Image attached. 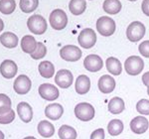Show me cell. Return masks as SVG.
Listing matches in <instances>:
<instances>
[{
  "mask_svg": "<svg viewBox=\"0 0 149 139\" xmlns=\"http://www.w3.org/2000/svg\"><path fill=\"white\" fill-rule=\"evenodd\" d=\"M49 21L54 30H63L68 25V16L62 9H55L50 14Z\"/></svg>",
  "mask_w": 149,
  "mask_h": 139,
  "instance_id": "277c9868",
  "label": "cell"
},
{
  "mask_svg": "<svg viewBox=\"0 0 149 139\" xmlns=\"http://www.w3.org/2000/svg\"><path fill=\"white\" fill-rule=\"evenodd\" d=\"M86 9V0H71L69 3V10L72 14L78 16L83 14Z\"/></svg>",
  "mask_w": 149,
  "mask_h": 139,
  "instance_id": "484cf974",
  "label": "cell"
},
{
  "mask_svg": "<svg viewBox=\"0 0 149 139\" xmlns=\"http://www.w3.org/2000/svg\"><path fill=\"white\" fill-rule=\"evenodd\" d=\"M16 8L15 0H0V12L4 15H9Z\"/></svg>",
  "mask_w": 149,
  "mask_h": 139,
  "instance_id": "f1b7e54d",
  "label": "cell"
},
{
  "mask_svg": "<svg viewBox=\"0 0 149 139\" xmlns=\"http://www.w3.org/2000/svg\"><path fill=\"white\" fill-rule=\"evenodd\" d=\"M142 83H144V85H146V87H148L149 85V72H146L145 74H143Z\"/></svg>",
  "mask_w": 149,
  "mask_h": 139,
  "instance_id": "74e56055",
  "label": "cell"
},
{
  "mask_svg": "<svg viewBox=\"0 0 149 139\" xmlns=\"http://www.w3.org/2000/svg\"><path fill=\"white\" fill-rule=\"evenodd\" d=\"M3 28H4V23H3V21H2V19L0 18V32L3 30Z\"/></svg>",
  "mask_w": 149,
  "mask_h": 139,
  "instance_id": "f35d334b",
  "label": "cell"
},
{
  "mask_svg": "<svg viewBox=\"0 0 149 139\" xmlns=\"http://www.w3.org/2000/svg\"><path fill=\"white\" fill-rule=\"evenodd\" d=\"M138 51L145 58H149V40L143 41L138 46Z\"/></svg>",
  "mask_w": 149,
  "mask_h": 139,
  "instance_id": "e575fe53",
  "label": "cell"
},
{
  "mask_svg": "<svg viewBox=\"0 0 149 139\" xmlns=\"http://www.w3.org/2000/svg\"><path fill=\"white\" fill-rule=\"evenodd\" d=\"M121 2L119 0H104L102 4V9L105 13L114 15L121 10Z\"/></svg>",
  "mask_w": 149,
  "mask_h": 139,
  "instance_id": "603a6c76",
  "label": "cell"
},
{
  "mask_svg": "<svg viewBox=\"0 0 149 139\" xmlns=\"http://www.w3.org/2000/svg\"><path fill=\"white\" fill-rule=\"evenodd\" d=\"M38 133L40 134L43 137H51V136L54 135L55 133V127L54 125L51 123V122L47 121V120H42L39 122L38 124Z\"/></svg>",
  "mask_w": 149,
  "mask_h": 139,
  "instance_id": "cb8c5ba5",
  "label": "cell"
},
{
  "mask_svg": "<svg viewBox=\"0 0 149 139\" xmlns=\"http://www.w3.org/2000/svg\"><path fill=\"white\" fill-rule=\"evenodd\" d=\"M81 49L73 45H67L60 50V56L61 58L67 62H77L81 58Z\"/></svg>",
  "mask_w": 149,
  "mask_h": 139,
  "instance_id": "ba28073f",
  "label": "cell"
},
{
  "mask_svg": "<svg viewBox=\"0 0 149 139\" xmlns=\"http://www.w3.org/2000/svg\"><path fill=\"white\" fill-rule=\"evenodd\" d=\"M47 54V48L43 44L42 42H38L37 44V48L34 51V53L30 55L31 58L34 59V60H40V59H43Z\"/></svg>",
  "mask_w": 149,
  "mask_h": 139,
  "instance_id": "4dcf8cb0",
  "label": "cell"
},
{
  "mask_svg": "<svg viewBox=\"0 0 149 139\" xmlns=\"http://www.w3.org/2000/svg\"><path fill=\"white\" fill-rule=\"evenodd\" d=\"M37 41L33 36L26 35L24 36L21 40V48H22V51L26 54H32L37 48Z\"/></svg>",
  "mask_w": 149,
  "mask_h": 139,
  "instance_id": "d6986e66",
  "label": "cell"
},
{
  "mask_svg": "<svg viewBox=\"0 0 149 139\" xmlns=\"http://www.w3.org/2000/svg\"><path fill=\"white\" fill-rule=\"evenodd\" d=\"M104 129L97 128L91 134V139H104Z\"/></svg>",
  "mask_w": 149,
  "mask_h": 139,
  "instance_id": "d590c367",
  "label": "cell"
},
{
  "mask_svg": "<svg viewBox=\"0 0 149 139\" xmlns=\"http://www.w3.org/2000/svg\"><path fill=\"white\" fill-rule=\"evenodd\" d=\"M130 129L135 134H143L147 131L149 127V122L146 117L136 116L130 121Z\"/></svg>",
  "mask_w": 149,
  "mask_h": 139,
  "instance_id": "4fadbf2b",
  "label": "cell"
},
{
  "mask_svg": "<svg viewBox=\"0 0 149 139\" xmlns=\"http://www.w3.org/2000/svg\"><path fill=\"white\" fill-rule=\"evenodd\" d=\"M145 26L139 21L130 23L126 29V37L130 42H138L145 35Z\"/></svg>",
  "mask_w": 149,
  "mask_h": 139,
  "instance_id": "5b68a950",
  "label": "cell"
},
{
  "mask_svg": "<svg viewBox=\"0 0 149 139\" xmlns=\"http://www.w3.org/2000/svg\"><path fill=\"white\" fill-rule=\"evenodd\" d=\"M27 26L29 30L36 35H42L46 32L48 25L47 21L43 16L34 14V15L30 16V18L27 21Z\"/></svg>",
  "mask_w": 149,
  "mask_h": 139,
  "instance_id": "7a4b0ae2",
  "label": "cell"
},
{
  "mask_svg": "<svg viewBox=\"0 0 149 139\" xmlns=\"http://www.w3.org/2000/svg\"><path fill=\"white\" fill-rule=\"evenodd\" d=\"M17 111L19 114V117L21 118V120L25 123H28L32 120L33 117V109L31 107V105L27 104V102H20L17 105Z\"/></svg>",
  "mask_w": 149,
  "mask_h": 139,
  "instance_id": "2e32d148",
  "label": "cell"
},
{
  "mask_svg": "<svg viewBox=\"0 0 149 139\" xmlns=\"http://www.w3.org/2000/svg\"><path fill=\"white\" fill-rule=\"evenodd\" d=\"M109 110L112 114H119L125 109V104L120 97H112L109 102Z\"/></svg>",
  "mask_w": 149,
  "mask_h": 139,
  "instance_id": "7402d4cb",
  "label": "cell"
},
{
  "mask_svg": "<svg viewBox=\"0 0 149 139\" xmlns=\"http://www.w3.org/2000/svg\"><path fill=\"white\" fill-rule=\"evenodd\" d=\"M39 5V0H20V9L24 13L34 12Z\"/></svg>",
  "mask_w": 149,
  "mask_h": 139,
  "instance_id": "f546056e",
  "label": "cell"
},
{
  "mask_svg": "<svg viewBox=\"0 0 149 139\" xmlns=\"http://www.w3.org/2000/svg\"><path fill=\"white\" fill-rule=\"evenodd\" d=\"M116 29V25L113 19L109 16H102L97 21V30L103 37H109L113 35Z\"/></svg>",
  "mask_w": 149,
  "mask_h": 139,
  "instance_id": "6da1fadb",
  "label": "cell"
},
{
  "mask_svg": "<svg viewBox=\"0 0 149 139\" xmlns=\"http://www.w3.org/2000/svg\"><path fill=\"white\" fill-rule=\"evenodd\" d=\"M105 66H107V71L113 76H119L122 72V66L120 61L117 58H114V57L107 58V62H105Z\"/></svg>",
  "mask_w": 149,
  "mask_h": 139,
  "instance_id": "ffe728a7",
  "label": "cell"
},
{
  "mask_svg": "<svg viewBox=\"0 0 149 139\" xmlns=\"http://www.w3.org/2000/svg\"><path fill=\"white\" fill-rule=\"evenodd\" d=\"M95 108L91 104L81 102L74 107V115L81 121H90L95 117Z\"/></svg>",
  "mask_w": 149,
  "mask_h": 139,
  "instance_id": "8992f818",
  "label": "cell"
},
{
  "mask_svg": "<svg viewBox=\"0 0 149 139\" xmlns=\"http://www.w3.org/2000/svg\"><path fill=\"white\" fill-rule=\"evenodd\" d=\"M147 95H149V85H148V87H147Z\"/></svg>",
  "mask_w": 149,
  "mask_h": 139,
  "instance_id": "b9f144b4",
  "label": "cell"
},
{
  "mask_svg": "<svg viewBox=\"0 0 149 139\" xmlns=\"http://www.w3.org/2000/svg\"><path fill=\"white\" fill-rule=\"evenodd\" d=\"M32 87V81L27 76L20 75L18 78H16L15 81H14V90L18 95H26L29 92Z\"/></svg>",
  "mask_w": 149,
  "mask_h": 139,
  "instance_id": "8fae6325",
  "label": "cell"
},
{
  "mask_svg": "<svg viewBox=\"0 0 149 139\" xmlns=\"http://www.w3.org/2000/svg\"><path fill=\"white\" fill-rule=\"evenodd\" d=\"M15 118V112L13 109H8L6 111L0 112V124H9Z\"/></svg>",
  "mask_w": 149,
  "mask_h": 139,
  "instance_id": "1f68e13d",
  "label": "cell"
},
{
  "mask_svg": "<svg viewBox=\"0 0 149 139\" xmlns=\"http://www.w3.org/2000/svg\"><path fill=\"white\" fill-rule=\"evenodd\" d=\"M64 113V108L60 104H51L46 106L45 115L52 120H58Z\"/></svg>",
  "mask_w": 149,
  "mask_h": 139,
  "instance_id": "e0dca14e",
  "label": "cell"
},
{
  "mask_svg": "<svg viewBox=\"0 0 149 139\" xmlns=\"http://www.w3.org/2000/svg\"><path fill=\"white\" fill-rule=\"evenodd\" d=\"M38 70H39V73L41 76L45 79H51L54 76L55 73V67L53 63L49 61H44L41 62L39 64V67H38Z\"/></svg>",
  "mask_w": 149,
  "mask_h": 139,
  "instance_id": "d4e9b609",
  "label": "cell"
},
{
  "mask_svg": "<svg viewBox=\"0 0 149 139\" xmlns=\"http://www.w3.org/2000/svg\"><path fill=\"white\" fill-rule=\"evenodd\" d=\"M0 139H4V133L0 130Z\"/></svg>",
  "mask_w": 149,
  "mask_h": 139,
  "instance_id": "ab89813d",
  "label": "cell"
},
{
  "mask_svg": "<svg viewBox=\"0 0 149 139\" xmlns=\"http://www.w3.org/2000/svg\"><path fill=\"white\" fill-rule=\"evenodd\" d=\"M0 43L4 47L12 49L15 48L18 44V37L12 32H5L0 36Z\"/></svg>",
  "mask_w": 149,
  "mask_h": 139,
  "instance_id": "44dd1931",
  "label": "cell"
},
{
  "mask_svg": "<svg viewBox=\"0 0 149 139\" xmlns=\"http://www.w3.org/2000/svg\"><path fill=\"white\" fill-rule=\"evenodd\" d=\"M11 99L9 97H7L4 93H0V112L6 111V110L11 108Z\"/></svg>",
  "mask_w": 149,
  "mask_h": 139,
  "instance_id": "836d02e7",
  "label": "cell"
},
{
  "mask_svg": "<svg viewBox=\"0 0 149 139\" xmlns=\"http://www.w3.org/2000/svg\"><path fill=\"white\" fill-rule=\"evenodd\" d=\"M128 1H132V2H133V1H137V0H128Z\"/></svg>",
  "mask_w": 149,
  "mask_h": 139,
  "instance_id": "7bdbcfd3",
  "label": "cell"
},
{
  "mask_svg": "<svg viewBox=\"0 0 149 139\" xmlns=\"http://www.w3.org/2000/svg\"><path fill=\"white\" fill-rule=\"evenodd\" d=\"M107 131L111 136H117L123 131V122L120 119H112L107 124Z\"/></svg>",
  "mask_w": 149,
  "mask_h": 139,
  "instance_id": "4316f807",
  "label": "cell"
},
{
  "mask_svg": "<svg viewBox=\"0 0 149 139\" xmlns=\"http://www.w3.org/2000/svg\"><path fill=\"white\" fill-rule=\"evenodd\" d=\"M78 41L80 46L85 49H91L97 43V34L91 28H86V29L81 30L79 34Z\"/></svg>",
  "mask_w": 149,
  "mask_h": 139,
  "instance_id": "52a82bcc",
  "label": "cell"
},
{
  "mask_svg": "<svg viewBox=\"0 0 149 139\" xmlns=\"http://www.w3.org/2000/svg\"><path fill=\"white\" fill-rule=\"evenodd\" d=\"M98 90L102 92V93H110L114 90L115 88V80L109 75H103L100 76L97 83Z\"/></svg>",
  "mask_w": 149,
  "mask_h": 139,
  "instance_id": "5bb4252c",
  "label": "cell"
},
{
  "mask_svg": "<svg viewBox=\"0 0 149 139\" xmlns=\"http://www.w3.org/2000/svg\"><path fill=\"white\" fill-rule=\"evenodd\" d=\"M60 139H77V131L70 125H62L58 131Z\"/></svg>",
  "mask_w": 149,
  "mask_h": 139,
  "instance_id": "83f0119b",
  "label": "cell"
},
{
  "mask_svg": "<svg viewBox=\"0 0 149 139\" xmlns=\"http://www.w3.org/2000/svg\"><path fill=\"white\" fill-rule=\"evenodd\" d=\"M136 110L142 115H149V100L148 99H140L136 104Z\"/></svg>",
  "mask_w": 149,
  "mask_h": 139,
  "instance_id": "d6a6232c",
  "label": "cell"
},
{
  "mask_svg": "<svg viewBox=\"0 0 149 139\" xmlns=\"http://www.w3.org/2000/svg\"><path fill=\"white\" fill-rule=\"evenodd\" d=\"M141 9L146 16H149V0H143L141 4Z\"/></svg>",
  "mask_w": 149,
  "mask_h": 139,
  "instance_id": "8d00e7d4",
  "label": "cell"
},
{
  "mask_svg": "<svg viewBox=\"0 0 149 139\" xmlns=\"http://www.w3.org/2000/svg\"><path fill=\"white\" fill-rule=\"evenodd\" d=\"M144 69V61L139 56H130L124 62V70L129 76H138Z\"/></svg>",
  "mask_w": 149,
  "mask_h": 139,
  "instance_id": "3957f363",
  "label": "cell"
},
{
  "mask_svg": "<svg viewBox=\"0 0 149 139\" xmlns=\"http://www.w3.org/2000/svg\"><path fill=\"white\" fill-rule=\"evenodd\" d=\"M18 72L17 65L11 60H5L0 65V74L6 79H12Z\"/></svg>",
  "mask_w": 149,
  "mask_h": 139,
  "instance_id": "9a60e30c",
  "label": "cell"
},
{
  "mask_svg": "<svg viewBox=\"0 0 149 139\" xmlns=\"http://www.w3.org/2000/svg\"><path fill=\"white\" fill-rule=\"evenodd\" d=\"M74 81L73 74L69 70H60L55 76V83L62 88H68Z\"/></svg>",
  "mask_w": 149,
  "mask_h": 139,
  "instance_id": "7c38bea8",
  "label": "cell"
},
{
  "mask_svg": "<svg viewBox=\"0 0 149 139\" xmlns=\"http://www.w3.org/2000/svg\"><path fill=\"white\" fill-rule=\"evenodd\" d=\"M84 67L86 70L92 73H97V72L100 71L103 67V62L102 58L98 55L91 54L86 57L85 61H84Z\"/></svg>",
  "mask_w": 149,
  "mask_h": 139,
  "instance_id": "30bf717a",
  "label": "cell"
},
{
  "mask_svg": "<svg viewBox=\"0 0 149 139\" xmlns=\"http://www.w3.org/2000/svg\"><path fill=\"white\" fill-rule=\"evenodd\" d=\"M39 95L42 99L48 100V101H54L56 100L60 95L59 90L51 85V83H43L39 87Z\"/></svg>",
  "mask_w": 149,
  "mask_h": 139,
  "instance_id": "9c48e42d",
  "label": "cell"
},
{
  "mask_svg": "<svg viewBox=\"0 0 149 139\" xmlns=\"http://www.w3.org/2000/svg\"><path fill=\"white\" fill-rule=\"evenodd\" d=\"M24 139H36V138L33 137V136H28V137H25Z\"/></svg>",
  "mask_w": 149,
  "mask_h": 139,
  "instance_id": "60d3db41",
  "label": "cell"
},
{
  "mask_svg": "<svg viewBox=\"0 0 149 139\" xmlns=\"http://www.w3.org/2000/svg\"><path fill=\"white\" fill-rule=\"evenodd\" d=\"M76 92L79 95H86L90 92L91 88V80L88 76L86 75H81L77 78L76 81Z\"/></svg>",
  "mask_w": 149,
  "mask_h": 139,
  "instance_id": "ac0fdd59",
  "label": "cell"
}]
</instances>
